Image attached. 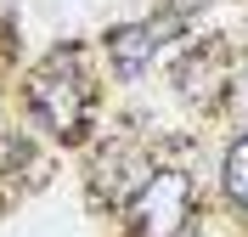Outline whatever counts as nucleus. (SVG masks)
<instances>
[{
	"instance_id": "obj_1",
	"label": "nucleus",
	"mask_w": 248,
	"mask_h": 237,
	"mask_svg": "<svg viewBox=\"0 0 248 237\" xmlns=\"http://www.w3.org/2000/svg\"><path fill=\"white\" fill-rule=\"evenodd\" d=\"M29 108L34 119L57 136V142H85L91 136V108H96V91L85 79V57L74 46L51 51L46 63L34 68L29 79Z\"/></svg>"
},
{
	"instance_id": "obj_2",
	"label": "nucleus",
	"mask_w": 248,
	"mask_h": 237,
	"mask_svg": "<svg viewBox=\"0 0 248 237\" xmlns=\"http://www.w3.org/2000/svg\"><path fill=\"white\" fill-rule=\"evenodd\" d=\"M192 221V175L153 170L147 187L130 198V237H181Z\"/></svg>"
},
{
	"instance_id": "obj_3",
	"label": "nucleus",
	"mask_w": 248,
	"mask_h": 237,
	"mask_svg": "<svg viewBox=\"0 0 248 237\" xmlns=\"http://www.w3.org/2000/svg\"><path fill=\"white\" fill-rule=\"evenodd\" d=\"M226 85H232V51L220 40H198L175 57V91L192 102V108H215L226 102Z\"/></svg>"
},
{
	"instance_id": "obj_4",
	"label": "nucleus",
	"mask_w": 248,
	"mask_h": 237,
	"mask_svg": "<svg viewBox=\"0 0 248 237\" xmlns=\"http://www.w3.org/2000/svg\"><path fill=\"white\" fill-rule=\"evenodd\" d=\"M175 34H181L175 17H147V23H124V29H113V34H108V63H113V74H124V79L147 74V63H153L158 51H164V40H175Z\"/></svg>"
},
{
	"instance_id": "obj_5",
	"label": "nucleus",
	"mask_w": 248,
	"mask_h": 237,
	"mask_svg": "<svg viewBox=\"0 0 248 237\" xmlns=\"http://www.w3.org/2000/svg\"><path fill=\"white\" fill-rule=\"evenodd\" d=\"M147 175H153V164L141 158V147L108 142L102 158H96V170H91V192H96V204H124V198H136L147 187Z\"/></svg>"
},
{
	"instance_id": "obj_6",
	"label": "nucleus",
	"mask_w": 248,
	"mask_h": 237,
	"mask_svg": "<svg viewBox=\"0 0 248 237\" xmlns=\"http://www.w3.org/2000/svg\"><path fill=\"white\" fill-rule=\"evenodd\" d=\"M226 192H232V204H248V136L226 147Z\"/></svg>"
},
{
	"instance_id": "obj_7",
	"label": "nucleus",
	"mask_w": 248,
	"mask_h": 237,
	"mask_svg": "<svg viewBox=\"0 0 248 237\" xmlns=\"http://www.w3.org/2000/svg\"><path fill=\"white\" fill-rule=\"evenodd\" d=\"M215 0H164V17H175V23H186V17H198V12H209Z\"/></svg>"
}]
</instances>
